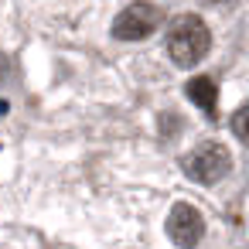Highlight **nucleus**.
Wrapping results in <instances>:
<instances>
[{"instance_id":"obj_7","label":"nucleus","mask_w":249,"mask_h":249,"mask_svg":"<svg viewBox=\"0 0 249 249\" xmlns=\"http://www.w3.org/2000/svg\"><path fill=\"white\" fill-rule=\"evenodd\" d=\"M205 4H229V0H205Z\"/></svg>"},{"instance_id":"obj_6","label":"nucleus","mask_w":249,"mask_h":249,"mask_svg":"<svg viewBox=\"0 0 249 249\" xmlns=\"http://www.w3.org/2000/svg\"><path fill=\"white\" fill-rule=\"evenodd\" d=\"M246 116H249V106H239V109L232 113V130H235V137H239V140H249V130H246Z\"/></svg>"},{"instance_id":"obj_1","label":"nucleus","mask_w":249,"mask_h":249,"mask_svg":"<svg viewBox=\"0 0 249 249\" xmlns=\"http://www.w3.org/2000/svg\"><path fill=\"white\" fill-rule=\"evenodd\" d=\"M167 55L174 65L181 69H195L208 52H212V31L198 14H178L167 28V41H164Z\"/></svg>"},{"instance_id":"obj_5","label":"nucleus","mask_w":249,"mask_h":249,"mask_svg":"<svg viewBox=\"0 0 249 249\" xmlns=\"http://www.w3.org/2000/svg\"><path fill=\"white\" fill-rule=\"evenodd\" d=\"M184 92H188V99H191L198 109H205L208 120H218V86H215L212 75H195V79H188Z\"/></svg>"},{"instance_id":"obj_4","label":"nucleus","mask_w":249,"mask_h":249,"mask_svg":"<svg viewBox=\"0 0 249 249\" xmlns=\"http://www.w3.org/2000/svg\"><path fill=\"white\" fill-rule=\"evenodd\" d=\"M167 235H171L174 246L195 249V246L201 242V235H205V215H201L195 205L178 201V205L171 208V215H167Z\"/></svg>"},{"instance_id":"obj_3","label":"nucleus","mask_w":249,"mask_h":249,"mask_svg":"<svg viewBox=\"0 0 249 249\" xmlns=\"http://www.w3.org/2000/svg\"><path fill=\"white\" fill-rule=\"evenodd\" d=\"M184 174L198 184H218L229 171H232V154L222 143H201L195 147L184 160H181Z\"/></svg>"},{"instance_id":"obj_2","label":"nucleus","mask_w":249,"mask_h":249,"mask_svg":"<svg viewBox=\"0 0 249 249\" xmlns=\"http://www.w3.org/2000/svg\"><path fill=\"white\" fill-rule=\"evenodd\" d=\"M164 24V11L157 4H150V0H137V4L123 7L113 21V38L120 41H143L150 38L157 28Z\"/></svg>"}]
</instances>
